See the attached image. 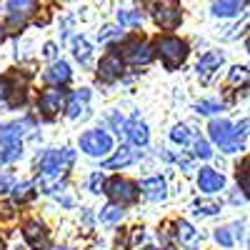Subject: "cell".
Returning a JSON list of instances; mask_svg holds the SVG:
<instances>
[{
  "label": "cell",
  "mask_w": 250,
  "mask_h": 250,
  "mask_svg": "<svg viewBox=\"0 0 250 250\" xmlns=\"http://www.w3.org/2000/svg\"><path fill=\"white\" fill-rule=\"evenodd\" d=\"M80 150L88 153L90 158H103L113 150V138H110V133L100 130V128L88 130L80 135Z\"/></svg>",
  "instance_id": "7a4b0ae2"
},
{
  "label": "cell",
  "mask_w": 250,
  "mask_h": 250,
  "mask_svg": "<svg viewBox=\"0 0 250 250\" xmlns=\"http://www.w3.org/2000/svg\"><path fill=\"white\" fill-rule=\"evenodd\" d=\"M118 23L123 25H140L143 23V13L140 10H118Z\"/></svg>",
  "instance_id": "484cf974"
},
{
  "label": "cell",
  "mask_w": 250,
  "mask_h": 250,
  "mask_svg": "<svg viewBox=\"0 0 250 250\" xmlns=\"http://www.w3.org/2000/svg\"><path fill=\"white\" fill-rule=\"evenodd\" d=\"M145 238H148V235H145L143 228H135V230H133V238H130V245H133V248H138V245H143V243H145Z\"/></svg>",
  "instance_id": "8d00e7d4"
},
{
  "label": "cell",
  "mask_w": 250,
  "mask_h": 250,
  "mask_svg": "<svg viewBox=\"0 0 250 250\" xmlns=\"http://www.w3.org/2000/svg\"><path fill=\"white\" fill-rule=\"evenodd\" d=\"M143 250H153V248H143Z\"/></svg>",
  "instance_id": "b9f144b4"
},
{
  "label": "cell",
  "mask_w": 250,
  "mask_h": 250,
  "mask_svg": "<svg viewBox=\"0 0 250 250\" xmlns=\"http://www.w3.org/2000/svg\"><path fill=\"white\" fill-rule=\"evenodd\" d=\"M193 155L195 158H203V160H208V158L213 155V150H210V145H208L205 138H195L193 140Z\"/></svg>",
  "instance_id": "f1b7e54d"
},
{
  "label": "cell",
  "mask_w": 250,
  "mask_h": 250,
  "mask_svg": "<svg viewBox=\"0 0 250 250\" xmlns=\"http://www.w3.org/2000/svg\"><path fill=\"white\" fill-rule=\"evenodd\" d=\"M23 238H25V240H28V245H30V248H35V250H40V248H45V245H48V230H45V228L40 225L38 220H33V223H28V225H25Z\"/></svg>",
  "instance_id": "5bb4252c"
},
{
  "label": "cell",
  "mask_w": 250,
  "mask_h": 250,
  "mask_svg": "<svg viewBox=\"0 0 250 250\" xmlns=\"http://www.w3.org/2000/svg\"><path fill=\"white\" fill-rule=\"evenodd\" d=\"M240 230H243L240 223H235V225H230V228H218V230H215V240H218L223 248H230V245L235 243V238L243 235Z\"/></svg>",
  "instance_id": "7402d4cb"
},
{
  "label": "cell",
  "mask_w": 250,
  "mask_h": 250,
  "mask_svg": "<svg viewBox=\"0 0 250 250\" xmlns=\"http://www.w3.org/2000/svg\"><path fill=\"white\" fill-rule=\"evenodd\" d=\"M0 250H3V238H0Z\"/></svg>",
  "instance_id": "60d3db41"
},
{
  "label": "cell",
  "mask_w": 250,
  "mask_h": 250,
  "mask_svg": "<svg viewBox=\"0 0 250 250\" xmlns=\"http://www.w3.org/2000/svg\"><path fill=\"white\" fill-rule=\"evenodd\" d=\"M88 100H90V90L88 88L73 93L70 103H68V118H80L83 110H88Z\"/></svg>",
  "instance_id": "d6986e66"
},
{
  "label": "cell",
  "mask_w": 250,
  "mask_h": 250,
  "mask_svg": "<svg viewBox=\"0 0 250 250\" xmlns=\"http://www.w3.org/2000/svg\"><path fill=\"white\" fill-rule=\"evenodd\" d=\"M208 130H210L213 143H218L225 153H235V150H238L235 145H233V125L228 123V120H223V118L210 120V125H208Z\"/></svg>",
  "instance_id": "3957f363"
},
{
  "label": "cell",
  "mask_w": 250,
  "mask_h": 250,
  "mask_svg": "<svg viewBox=\"0 0 250 250\" xmlns=\"http://www.w3.org/2000/svg\"><path fill=\"white\" fill-rule=\"evenodd\" d=\"M170 140L178 143V145H188L190 143V130H188L185 125H175V128L170 130Z\"/></svg>",
  "instance_id": "4dcf8cb0"
},
{
  "label": "cell",
  "mask_w": 250,
  "mask_h": 250,
  "mask_svg": "<svg viewBox=\"0 0 250 250\" xmlns=\"http://www.w3.org/2000/svg\"><path fill=\"white\" fill-rule=\"evenodd\" d=\"M153 18H155V23H158V25L173 30V28H178V25H180L183 13H180V8L173 3V0H168V3H158V5H155Z\"/></svg>",
  "instance_id": "5b68a950"
},
{
  "label": "cell",
  "mask_w": 250,
  "mask_h": 250,
  "mask_svg": "<svg viewBox=\"0 0 250 250\" xmlns=\"http://www.w3.org/2000/svg\"><path fill=\"white\" fill-rule=\"evenodd\" d=\"M38 188H40V193H45V195H53V193H62V178L60 173H43L38 180Z\"/></svg>",
  "instance_id": "44dd1931"
},
{
  "label": "cell",
  "mask_w": 250,
  "mask_h": 250,
  "mask_svg": "<svg viewBox=\"0 0 250 250\" xmlns=\"http://www.w3.org/2000/svg\"><path fill=\"white\" fill-rule=\"evenodd\" d=\"M195 110L200 115H215L218 110H223V103H218V100H200L195 105Z\"/></svg>",
  "instance_id": "f546056e"
},
{
  "label": "cell",
  "mask_w": 250,
  "mask_h": 250,
  "mask_svg": "<svg viewBox=\"0 0 250 250\" xmlns=\"http://www.w3.org/2000/svg\"><path fill=\"white\" fill-rule=\"evenodd\" d=\"M5 40V30H3V25H0V43Z\"/></svg>",
  "instance_id": "ab89813d"
},
{
  "label": "cell",
  "mask_w": 250,
  "mask_h": 250,
  "mask_svg": "<svg viewBox=\"0 0 250 250\" xmlns=\"http://www.w3.org/2000/svg\"><path fill=\"white\" fill-rule=\"evenodd\" d=\"M118 38H123V30L115 28V25H105V28L98 33V40H100V43H110V40H118Z\"/></svg>",
  "instance_id": "1f68e13d"
},
{
  "label": "cell",
  "mask_w": 250,
  "mask_h": 250,
  "mask_svg": "<svg viewBox=\"0 0 250 250\" xmlns=\"http://www.w3.org/2000/svg\"><path fill=\"white\" fill-rule=\"evenodd\" d=\"M220 65H223V55H220V53H205V55H200L195 70H198V75H200L203 80H208L215 70H220Z\"/></svg>",
  "instance_id": "9a60e30c"
},
{
  "label": "cell",
  "mask_w": 250,
  "mask_h": 250,
  "mask_svg": "<svg viewBox=\"0 0 250 250\" xmlns=\"http://www.w3.org/2000/svg\"><path fill=\"white\" fill-rule=\"evenodd\" d=\"M73 55H75V60L80 62L83 68H88L93 62V48H90V43L83 35L73 38Z\"/></svg>",
  "instance_id": "ac0fdd59"
},
{
  "label": "cell",
  "mask_w": 250,
  "mask_h": 250,
  "mask_svg": "<svg viewBox=\"0 0 250 250\" xmlns=\"http://www.w3.org/2000/svg\"><path fill=\"white\" fill-rule=\"evenodd\" d=\"M125 135H128V140H130L133 145H138V148L148 145V140H150L148 125H145V123L140 120V115H138V113L130 118V123H125Z\"/></svg>",
  "instance_id": "ba28073f"
},
{
  "label": "cell",
  "mask_w": 250,
  "mask_h": 250,
  "mask_svg": "<svg viewBox=\"0 0 250 250\" xmlns=\"http://www.w3.org/2000/svg\"><path fill=\"white\" fill-rule=\"evenodd\" d=\"M103 193H108L118 205H125V203H135V198H138V188H135L130 180L113 178V180L105 185V190H103Z\"/></svg>",
  "instance_id": "277c9868"
},
{
  "label": "cell",
  "mask_w": 250,
  "mask_h": 250,
  "mask_svg": "<svg viewBox=\"0 0 250 250\" xmlns=\"http://www.w3.org/2000/svg\"><path fill=\"white\" fill-rule=\"evenodd\" d=\"M140 190H143V195L148 198V200H165V178H160V175H153V178H143L140 180Z\"/></svg>",
  "instance_id": "4fadbf2b"
},
{
  "label": "cell",
  "mask_w": 250,
  "mask_h": 250,
  "mask_svg": "<svg viewBox=\"0 0 250 250\" xmlns=\"http://www.w3.org/2000/svg\"><path fill=\"white\" fill-rule=\"evenodd\" d=\"M28 128V123H3L0 125V145H8V143H18L23 138Z\"/></svg>",
  "instance_id": "e0dca14e"
},
{
  "label": "cell",
  "mask_w": 250,
  "mask_h": 250,
  "mask_svg": "<svg viewBox=\"0 0 250 250\" xmlns=\"http://www.w3.org/2000/svg\"><path fill=\"white\" fill-rule=\"evenodd\" d=\"M10 185H13V175L8 170H3V173H0V193H8Z\"/></svg>",
  "instance_id": "d590c367"
},
{
  "label": "cell",
  "mask_w": 250,
  "mask_h": 250,
  "mask_svg": "<svg viewBox=\"0 0 250 250\" xmlns=\"http://www.w3.org/2000/svg\"><path fill=\"white\" fill-rule=\"evenodd\" d=\"M135 160V153L130 150V148H120L113 158H108L105 160V168L108 170H115V168H125V165H130Z\"/></svg>",
  "instance_id": "603a6c76"
},
{
  "label": "cell",
  "mask_w": 250,
  "mask_h": 250,
  "mask_svg": "<svg viewBox=\"0 0 250 250\" xmlns=\"http://www.w3.org/2000/svg\"><path fill=\"white\" fill-rule=\"evenodd\" d=\"M20 155H23V143H8V145H3V150H0V163H13V160H18Z\"/></svg>",
  "instance_id": "d4e9b609"
},
{
  "label": "cell",
  "mask_w": 250,
  "mask_h": 250,
  "mask_svg": "<svg viewBox=\"0 0 250 250\" xmlns=\"http://www.w3.org/2000/svg\"><path fill=\"white\" fill-rule=\"evenodd\" d=\"M155 50L158 55L163 58L165 62V68L168 70H175L178 65H183L185 58H188V43L180 38H173V35H165V38H158V43H155Z\"/></svg>",
  "instance_id": "6da1fadb"
},
{
  "label": "cell",
  "mask_w": 250,
  "mask_h": 250,
  "mask_svg": "<svg viewBox=\"0 0 250 250\" xmlns=\"http://www.w3.org/2000/svg\"><path fill=\"white\" fill-rule=\"evenodd\" d=\"M108 123H110V128H113L115 133H120V130L125 128V120H123V115H120L118 110H113V113H110V118H108Z\"/></svg>",
  "instance_id": "e575fe53"
},
{
  "label": "cell",
  "mask_w": 250,
  "mask_h": 250,
  "mask_svg": "<svg viewBox=\"0 0 250 250\" xmlns=\"http://www.w3.org/2000/svg\"><path fill=\"white\" fill-rule=\"evenodd\" d=\"M62 103H65V90H62V88H50V90H45L43 95H40L38 108L43 110L48 118H53L62 108Z\"/></svg>",
  "instance_id": "8992f818"
},
{
  "label": "cell",
  "mask_w": 250,
  "mask_h": 250,
  "mask_svg": "<svg viewBox=\"0 0 250 250\" xmlns=\"http://www.w3.org/2000/svg\"><path fill=\"white\" fill-rule=\"evenodd\" d=\"M103 185H105V178H103V173H93L88 178V190L90 193H103Z\"/></svg>",
  "instance_id": "836d02e7"
},
{
  "label": "cell",
  "mask_w": 250,
  "mask_h": 250,
  "mask_svg": "<svg viewBox=\"0 0 250 250\" xmlns=\"http://www.w3.org/2000/svg\"><path fill=\"white\" fill-rule=\"evenodd\" d=\"M240 8H245V0H215L213 3V15L233 18V15L240 13Z\"/></svg>",
  "instance_id": "ffe728a7"
},
{
  "label": "cell",
  "mask_w": 250,
  "mask_h": 250,
  "mask_svg": "<svg viewBox=\"0 0 250 250\" xmlns=\"http://www.w3.org/2000/svg\"><path fill=\"white\" fill-rule=\"evenodd\" d=\"M43 55L53 60V58L58 55V45H55V43H45V45H43Z\"/></svg>",
  "instance_id": "74e56055"
},
{
  "label": "cell",
  "mask_w": 250,
  "mask_h": 250,
  "mask_svg": "<svg viewBox=\"0 0 250 250\" xmlns=\"http://www.w3.org/2000/svg\"><path fill=\"white\" fill-rule=\"evenodd\" d=\"M230 83H233V85H240V83L245 85V83H248V68L245 65H235L230 70Z\"/></svg>",
  "instance_id": "d6a6232c"
},
{
  "label": "cell",
  "mask_w": 250,
  "mask_h": 250,
  "mask_svg": "<svg viewBox=\"0 0 250 250\" xmlns=\"http://www.w3.org/2000/svg\"><path fill=\"white\" fill-rule=\"evenodd\" d=\"M123 215H125L123 205L110 203V205H105V208L100 210V223H103V225H115V223H120V220H123Z\"/></svg>",
  "instance_id": "cb8c5ba5"
},
{
  "label": "cell",
  "mask_w": 250,
  "mask_h": 250,
  "mask_svg": "<svg viewBox=\"0 0 250 250\" xmlns=\"http://www.w3.org/2000/svg\"><path fill=\"white\" fill-rule=\"evenodd\" d=\"M0 95H5V80H0Z\"/></svg>",
  "instance_id": "f35d334b"
},
{
  "label": "cell",
  "mask_w": 250,
  "mask_h": 250,
  "mask_svg": "<svg viewBox=\"0 0 250 250\" xmlns=\"http://www.w3.org/2000/svg\"><path fill=\"white\" fill-rule=\"evenodd\" d=\"M5 10H8V18L13 20V23L18 25H23L25 20L33 15V10H35V5L30 3V0H8L5 3Z\"/></svg>",
  "instance_id": "7c38bea8"
},
{
  "label": "cell",
  "mask_w": 250,
  "mask_h": 250,
  "mask_svg": "<svg viewBox=\"0 0 250 250\" xmlns=\"http://www.w3.org/2000/svg\"><path fill=\"white\" fill-rule=\"evenodd\" d=\"M198 188H200L203 193L213 195V193H218V190H223V188H225V178H223V173H218L213 168H200V173H198Z\"/></svg>",
  "instance_id": "52a82bcc"
},
{
  "label": "cell",
  "mask_w": 250,
  "mask_h": 250,
  "mask_svg": "<svg viewBox=\"0 0 250 250\" xmlns=\"http://www.w3.org/2000/svg\"><path fill=\"white\" fill-rule=\"evenodd\" d=\"M195 213H203V215H215V213H220V203H215V200H195Z\"/></svg>",
  "instance_id": "83f0119b"
},
{
  "label": "cell",
  "mask_w": 250,
  "mask_h": 250,
  "mask_svg": "<svg viewBox=\"0 0 250 250\" xmlns=\"http://www.w3.org/2000/svg\"><path fill=\"white\" fill-rule=\"evenodd\" d=\"M175 240H178V245L185 248V250H195V248L200 245V233H198L188 220H180V223L175 225Z\"/></svg>",
  "instance_id": "30bf717a"
},
{
  "label": "cell",
  "mask_w": 250,
  "mask_h": 250,
  "mask_svg": "<svg viewBox=\"0 0 250 250\" xmlns=\"http://www.w3.org/2000/svg\"><path fill=\"white\" fill-rule=\"evenodd\" d=\"M13 190V198L20 203V200H30L33 198V183L30 180H23V183H18L15 188H10Z\"/></svg>",
  "instance_id": "4316f807"
},
{
  "label": "cell",
  "mask_w": 250,
  "mask_h": 250,
  "mask_svg": "<svg viewBox=\"0 0 250 250\" xmlns=\"http://www.w3.org/2000/svg\"><path fill=\"white\" fill-rule=\"evenodd\" d=\"M120 73H123V60H120L118 53H108L105 58L100 60V65H98V75H100V80L113 83V80L120 78Z\"/></svg>",
  "instance_id": "9c48e42d"
},
{
  "label": "cell",
  "mask_w": 250,
  "mask_h": 250,
  "mask_svg": "<svg viewBox=\"0 0 250 250\" xmlns=\"http://www.w3.org/2000/svg\"><path fill=\"white\" fill-rule=\"evenodd\" d=\"M43 80L45 83H53V85H60V83H68L70 80V65L65 60H58L43 73Z\"/></svg>",
  "instance_id": "2e32d148"
},
{
  "label": "cell",
  "mask_w": 250,
  "mask_h": 250,
  "mask_svg": "<svg viewBox=\"0 0 250 250\" xmlns=\"http://www.w3.org/2000/svg\"><path fill=\"white\" fill-rule=\"evenodd\" d=\"M123 58L128 60L130 65H145V62H150L153 53H150V48L145 43H140V40H130V43L125 45V50H123Z\"/></svg>",
  "instance_id": "8fae6325"
}]
</instances>
